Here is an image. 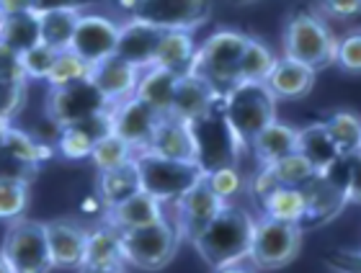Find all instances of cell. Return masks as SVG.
<instances>
[{
	"instance_id": "6da1fadb",
	"label": "cell",
	"mask_w": 361,
	"mask_h": 273,
	"mask_svg": "<svg viewBox=\"0 0 361 273\" xmlns=\"http://www.w3.org/2000/svg\"><path fill=\"white\" fill-rule=\"evenodd\" d=\"M256 217L240 204H225V209L214 217L209 227L196 237V253L209 268H225L235 263H245L250 255Z\"/></svg>"
},
{
	"instance_id": "7a4b0ae2",
	"label": "cell",
	"mask_w": 361,
	"mask_h": 273,
	"mask_svg": "<svg viewBox=\"0 0 361 273\" xmlns=\"http://www.w3.org/2000/svg\"><path fill=\"white\" fill-rule=\"evenodd\" d=\"M219 114L233 134L238 150H248L253 136L276 122V99L266 83H238L219 96Z\"/></svg>"
},
{
	"instance_id": "3957f363",
	"label": "cell",
	"mask_w": 361,
	"mask_h": 273,
	"mask_svg": "<svg viewBox=\"0 0 361 273\" xmlns=\"http://www.w3.org/2000/svg\"><path fill=\"white\" fill-rule=\"evenodd\" d=\"M336 44L338 37L320 13L297 11L286 18L281 34V54L289 60H297L320 72L336 62Z\"/></svg>"
},
{
	"instance_id": "277c9868",
	"label": "cell",
	"mask_w": 361,
	"mask_h": 273,
	"mask_svg": "<svg viewBox=\"0 0 361 273\" xmlns=\"http://www.w3.org/2000/svg\"><path fill=\"white\" fill-rule=\"evenodd\" d=\"M248 34L238 29H219L204 39L196 46L194 68L191 72L204 77L214 91L222 96L233 85H238V70H240V57L248 44Z\"/></svg>"
},
{
	"instance_id": "5b68a950",
	"label": "cell",
	"mask_w": 361,
	"mask_h": 273,
	"mask_svg": "<svg viewBox=\"0 0 361 273\" xmlns=\"http://www.w3.org/2000/svg\"><path fill=\"white\" fill-rule=\"evenodd\" d=\"M135 165L140 173L142 191L158 198L160 204H173L186 191H191L196 183L207 178L202 163H188V160H168L152 152H137Z\"/></svg>"
},
{
	"instance_id": "8992f818",
	"label": "cell",
	"mask_w": 361,
	"mask_h": 273,
	"mask_svg": "<svg viewBox=\"0 0 361 273\" xmlns=\"http://www.w3.org/2000/svg\"><path fill=\"white\" fill-rule=\"evenodd\" d=\"M119 237L124 263L140 268V271H163L176 258L180 245L178 232L168 217L152 222L147 227L119 232Z\"/></svg>"
},
{
	"instance_id": "52a82bcc",
	"label": "cell",
	"mask_w": 361,
	"mask_h": 273,
	"mask_svg": "<svg viewBox=\"0 0 361 273\" xmlns=\"http://www.w3.org/2000/svg\"><path fill=\"white\" fill-rule=\"evenodd\" d=\"M0 258L6 260L11 273H49L52 258L44 235V222H34L26 217L8 222Z\"/></svg>"
},
{
	"instance_id": "ba28073f",
	"label": "cell",
	"mask_w": 361,
	"mask_h": 273,
	"mask_svg": "<svg viewBox=\"0 0 361 273\" xmlns=\"http://www.w3.org/2000/svg\"><path fill=\"white\" fill-rule=\"evenodd\" d=\"M302 235L305 229L300 224L279 222L271 217H258L250 243V266L256 271H281L292 263L302 250Z\"/></svg>"
},
{
	"instance_id": "9c48e42d",
	"label": "cell",
	"mask_w": 361,
	"mask_h": 273,
	"mask_svg": "<svg viewBox=\"0 0 361 273\" xmlns=\"http://www.w3.org/2000/svg\"><path fill=\"white\" fill-rule=\"evenodd\" d=\"M132 18L147 21L163 31H196L209 21L212 0H119Z\"/></svg>"
},
{
	"instance_id": "30bf717a",
	"label": "cell",
	"mask_w": 361,
	"mask_h": 273,
	"mask_svg": "<svg viewBox=\"0 0 361 273\" xmlns=\"http://www.w3.org/2000/svg\"><path fill=\"white\" fill-rule=\"evenodd\" d=\"M109 108H111V103L101 96L96 85L90 83V77L49 88V96H47V116L57 129L85 122V119L104 114Z\"/></svg>"
},
{
	"instance_id": "8fae6325",
	"label": "cell",
	"mask_w": 361,
	"mask_h": 273,
	"mask_svg": "<svg viewBox=\"0 0 361 273\" xmlns=\"http://www.w3.org/2000/svg\"><path fill=\"white\" fill-rule=\"evenodd\" d=\"M227 201L214 193L207 186V181L196 183L194 189L186 191L178 201H173V227L178 232L180 243H196V237L202 235L204 229L209 227L214 217L225 209Z\"/></svg>"
},
{
	"instance_id": "7c38bea8",
	"label": "cell",
	"mask_w": 361,
	"mask_h": 273,
	"mask_svg": "<svg viewBox=\"0 0 361 273\" xmlns=\"http://www.w3.org/2000/svg\"><path fill=\"white\" fill-rule=\"evenodd\" d=\"M119 23L104 13H80L75 23V34L70 42V52L78 54L88 68L116 54Z\"/></svg>"
},
{
	"instance_id": "4fadbf2b",
	"label": "cell",
	"mask_w": 361,
	"mask_h": 273,
	"mask_svg": "<svg viewBox=\"0 0 361 273\" xmlns=\"http://www.w3.org/2000/svg\"><path fill=\"white\" fill-rule=\"evenodd\" d=\"M160 122V114L152 111L145 101H140L137 96L121 101L116 106H111V134H116L119 139L137 152H145L150 144L155 127Z\"/></svg>"
},
{
	"instance_id": "5bb4252c",
	"label": "cell",
	"mask_w": 361,
	"mask_h": 273,
	"mask_svg": "<svg viewBox=\"0 0 361 273\" xmlns=\"http://www.w3.org/2000/svg\"><path fill=\"white\" fill-rule=\"evenodd\" d=\"M44 235L47 245H49L52 268H62V271L83 268L88 229H83L73 220H49L44 222Z\"/></svg>"
},
{
	"instance_id": "9a60e30c",
	"label": "cell",
	"mask_w": 361,
	"mask_h": 273,
	"mask_svg": "<svg viewBox=\"0 0 361 273\" xmlns=\"http://www.w3.org/2000/svg\"><path fill=\"white\" fill-rule=\"evenodd\" d=\"M219 103V93L212 88L204 77L194 75V72H186V75L178 77L173 93V103H171V114L180 122L196 124L207 119V116L217 108Z\"/></svg>"
},
{
	"instance_id": "2e32d148",
	"label": "cell",
	"mask_w": 361,
	"mask_h": 273,
	"mask_svg": "<svg viewBox=\"0 0 361 273\" xmlns=\"http://www.w3.org/2000/svg\"><path fill=\"white\" fill-rule=\"evenodd\" d=\"M163 29L152 26L140 18H129L119 23V42H116V57L129 62L137 70H147L155 62V49H158Z\"/></svg>"
},
{
	"instance_id": "e0dca14e",
	"label": "cell",
	"mask_w": 361,
	"mask_h": 273,
	"mask_svg": "<svg viewBox=\"0 0 361 273\" xmlns=\"http://www.w3.org/2000/svg\"><path fill=\"white\" fill-rule=\"evenodd\" d=\"M145 152L160 155L168 160H188L199 163V144H196L194 127L188 122H180L176 116H160L155 134Z\"/></svg>"
},
{
	"instance_id": "ac0fdd59",
	"label": "cell",
	"mask_w": 361,
	"mask_h": 273,
	"mask_svg": "<svg viewBox=\"0 0 361 273\" xmlns=\"http://www.w3.org/2000/svg\"><path fill=\"white\" fill-rule=\"evenodd\" d=\"M305 204H307V217L305 222L310 224H320L333 217H338L343 212V206L348 204L346 193H343V183L336 181L333 173H315L305 186Z\"/></svg>"
},
{
	"instance_id": "d6986e66",
	"label": "cell",
	"mask_w": 361,
	"mask_h": 273,
	"mask_svg": "<svg viewBox=\"0 0 361 273\" xmlns=\"http://www.w3.org/2000/svg\"><path fill=\"white\" fill-rule=\"evenodd\" d=\"M140 75H142V70L132 68L129 62L119 60V57L114 54L109 60L98 62L96 68H90L88 77H90V83L101 91V96H104L111 106H116V103L135 96Z\"/></svg>"
},
{
	"instance_id": "ffe728a7",
	"label": "cell",
	"mask_w": 361,
	"mask_h": 273,
	"mask_svg": "<svg viewBox=\"0 0 361 273\" xmlns=\"http://www.w3.org/2000/svg\"><path fill=\"white\" fill-rule=\"evenodd\" d=\"M315 77L317 72L312 68L281 54L276 57L269 77H266V88L276 101H300L315 88Z\"/></svg>"
},
{
	"instance_id": "44dd1931",
	"label": "cell",
	"mask_w": 361,
	"mask_h": 273,
	"mask_svg": "<svg viewBox=\"0 0 361 273\" xmlns=\"http://www.w3.org/2000/svg\"><path fill=\"white\" fill-rule=\"evenodd\" d=\"M106 134H111V108L98 116H90L85 122L62 127L60 139H57V150L62 158L68 160H83L90 158V152Z\"/></svg>"
},
{
	"instance_id": "7402d4cb",
	"label": "cell",
	"mask_w": 361,
	"mask_h": 273,
	"mask_svg": "<svg viewBox=\"0 0 361 273\" xmlns=\"http://www.w3.org/2000/svg\"><path fill=\"white\" fill-rule=\"evenodd\" d=\"M163 217H166V204H160L158 198H152L150 193H145V191L124 198L121 204L104 209V222L111 224L114 229H119V232L147 227V224L163 220Z\"/></svg>"
},
{
	"instance_id": "603a6c76",
	"label": "cell",
	"mask_w": 361,
	"mask_h": 273,
	"mask_svg": "<svg viewBox=\"0 0 361 273\" xmlns=\"http://www.w3.org/2000/svg\"><path fill=\"white\" fill-rule=\"evenodd\" d=\"M297 147H300V129L297 127H289L284 122H271L266 129H261L253 136L248 150L253 152L258 165L266 167L274 165L276 160L297 152Z\"/></svg>"
},
{
	"instance_id": "cb8c5ba5",
	"label": "cell",
	"mask_w": 361,
	"mask_h": 273,
	"mask_svg": "<svg viewBox=\"0 0 361 273\" xmlns=\"http://www.w3.org/2000/svg\"><path fill=\"white\" fill-rule=\"evenodd\" d=\"M196 39L194 31H163L155 49V68H163L176 75H186L194 68L196 57Z\"/></svg>"
},
{
	"instance_id": "d4e9b609",
	"label": "cell",
	"mask_w": 361,
	"mask_h": 273,
	"mask_svg": "<svg viewBox=\"0 0 361 273\" xmlns=\"http://www.w3.org/2000/svg\"><path fill=\"white\" fill-rule=\"evenodd\" d=\"M178 77L180 75H176V72H168V70L152 65V68L142 70L135 96L140 101H145L152 111H158L160 116H168L171 114V103H173V93H176Z\"/></svg>"
},
{
	"instance_id": "484cf974",
	"label": "cell",
	"mask_w": 361,
	"mask_h": 273,
	"mask_svg": "<svg viewBox=\"0 0 361 273\" xmlns=\"http://www.w3.org/2000/svg\"><path fill=\"white\" fill-rule=\"evenodd\" d=\"M98 204L109 209V206L121 204L124 198L135 196L142 191V183H140V173H137L135 160L127 163L121 167H114V170H106V173H98Z\"/></svg>"
},
{
	"instance_id": "4316f807",
	"label": "cell",
	"mask_w": 361,
	"mask_h": 273,
	"mask_svg": "<svg viewBox=\"0 0 361 273\" xmlns=\"http://www.w3.org/2000/svg\"><path fill=\"white\" fill-rule=\"evenodd\" d=\"M114 266H127L124 255H121V237H119V229H114L111 224L104 222L101 227L88 232L83 268H114Z\"/></svg>"
},
{
	"instance_id": "83f0119b",
	"label": "cell",
	"mask_w": 361,
	"mask_h": 273,
	"mask_svg": "<svg viewBox=\"0 0 361 273\" xmlns=\"http://www.w3.org/2000/svg\"><path fill=\"white\" fill-rule=\"evenodd\" d=\"M297 150L312 163L315 173H331V170H336L338 163H343L336 144L331 142V136L325 132L323 122L310 124V127L300 129V147Z\"/></svg>"
},
{
	"instance_id": "f1b7e54d",
	"label": "cell",
	"mask_w": 361,
	"mask_h": 273,
	"mask_svg": "<svg viewBox=\"0 0 361 273\" xmlns=\"http://www.w3.org/2000/svg\"><path fill=\"white\" fill-rule=\"evenodd\" d=\"M261 217H271L279 222H289V224H300L305 227V217H307V204H305V193L302 189H286L279 186L271 193H266L261 201Z\"/></svg>"
},
{
	"instance_id": "f546056e",
	"label": "cell",
	"mask_w": 361,
	"mask_h": 273,
	"mask_svg": "<svg viewBox=\"0 0 361 273\" xmlns=\"http://www.w3.org/2000/svg\"><path fill=\"white\" fill-rule=\"evenodd\" d=\"M0 44L11 46L18 54L29 52L31 46L42 44L39 11H23V13H16V15H3V23H0Z\"/></svg>"
},
{
	"instance_id": "4dcf8cb0",
	"label": "cell",
	"mask_w": 361,
	"mask_h": 273,
	"mask_svg": "<svg viewBox=\"0 0 361 273\" xmlns=\"http://www.w3.org/2000/svg\"><path fill=\"white\" fill-rule=\"evenodd\" d=\"M323 127L336 144L341 160H348L361 150V116L356 111H336L325 119Z\"/></svg>"
},
{
	"instance_id": "1f68e13d",
	"label": "cell",
	"mask_w": 361,
	"mask_h": 273,
	"mask_svg": "<svg viewBox=\"0 0 361 273\" xmlns=\"http://www.w3.org/2000/svg\"><path fill=\"white\" fill-rule=\"evenodd\" d=\"M75 11H44L39 13V31H42V44H47L54 52H68L73 34L78 23Z\"/></svg>"
},
{
	"instance_id": "d6a6232c",
	"label": "cell",
	"mask_w": 361,
	"mask_h": 273,
	"mask_svg": "<svg viewBox=\"0 0 361 273\" xmlns=\"http://www.w3.org/2000/svg\"><path fill=\"white\" fill-rule=\"evenodd\" d=\"M279 54L271 52V46L261 39L250 37L245 44V52L240 57V70H238V83H266L274 62Z\"/></svg>"
},
{
	"instance_id": "836d02e7",
	"label": "cell",
	"mask_w": 361,
	"mask_h": 273,
	"mask_svg": "<svg viewBox=\"0 0 361 273\" xmlns=\"http://www.w3.org/2000/svg\"><path fill=\"white\" fill-rule=\"evenodd\" d=\"M0 147L8 152H13L16 158L26 160V163H34V165H44L47 160L52 158V150L47 147L44 142H39L34 139L31 134L21 129H13V127H8L0 136Z\"/></svg>"
},
{
	"instance_id": "e575fe53",
	"label": "cell",
	"mask_w": 361,
	"mask_h": 273,
	"mask_svg": "<svg viewBox=\"0 0 361 273\" xmlns=\"http://www.w3.org/2000/svg\"><path fill=\"white\" fill-rule=\"evenodd\" d=\"M90 160L93 165L98 167V173H106V170H114V167H121L135 160V150L129 147L124 139H119L116 134H106L101 142L93 147L90 152Z\"/></svg>"
},
{
	"instance_id": "d590c367",
	"label": "cell",
	"mask_w": 361,
	"mask_h": 273,
	"mask_svg": "<svg viewBox=\"0 0 361 273\" xmlns=\"http://www.w3.org/2000/svg\"><path fill=\"white\" fill-rule=\"evenodd\" d=\"M207 186H209L214 193H217L222 201H233L235 196H240L243 191L248 189V181L243 178V173L233 163H227V165H217V167H209L207 170Z\"/></svg>"
},
{
	"instance_id": "8d00e7d4",
	"label": "cell",
	"mask_w": 361,
	"mask_h": 273,
	"mask_svg": "<svg viewBox=\"0 0 361 273\" xmlns=\"http://www.w3.org/2000/svg\"><path fill=\"white\" fill-rule=\"evenodd\" d=\"M90 75V68L85 65L78 54L68 52H60L54 57L52 62V70H49V75H47V83L57 88V85H68V83H75V80H83V77Z\"/></svg>"
},
{
	"instance_id": "74e56055",
	"label": "cell",
	"mask_w": 361,
	"mask_h": 273,
	"mask_svg": "<svg viewBox=\"0 0 361 273\" xmlns=\"http://www.w3.org/2000/svg\"><path fill=\"white\" fill-rule=\"evenodd\" d=\"M29 209V183L0 181V220L13 222Z\"/></svg>"
},
{
	"instance_id": "f35d334b",
	"label": "cell",
	"mask_w": 361,
	"mask_h": 273,
	"mask_svg": "<svg viewBox=\"0 0 361 273\" xmlns=\"http://www.w3.org/2000/svg\"><path fill=\"white\" fill-rule=\"evenodd\" d=\"M333 65L343 70V72H348V75H361V26L338 37L336 62Z\"/></svg>"
},
{
	"instance_id": "ab89813d",
	"label": "cell",
	"mask_w": 361,
	"mask_h": 273,
	"mask_svg": "<svg viewBox=\"0 0 361 273\" xmlns=\"http://www.w3.org/2000/svg\"><path fill=\"white\" fill-rule=\"evenodd\" d=\"M42 165L26 163V160L16 158L13 152H8L0 147V181H16V183H29L39 175Z\"/></svg>"
},
{
	"instance_id": "60d3db41",
	"label": "cell",
	"mask_w": 361,
	"mask_h": 273,
	"mask_svg": "<svg viewBox=\"0 0 361 273\" xmlns=\"http://www.w3.org/2000/svg\"><path fill=\"white\" fill-rule=\"evenodd\" d=\"M26 93H29V83H8L0 80V119L3 122H13L16 116L21 114L26 106Z\"/></svg>"
},
{
	"instance_id": "b9f144b4",
	"label": "cell",
	"mask_w": 361,
	"mask_h": 273,
	"mask_svg": "<svg viewBox=\"0 0 361 273\" xmlns=\"http://www.w3.org/2000/svg\"><path fill=\"white\" fill-rule=\"evenodd\" d=\"M60 52H54L49 49L47 44H37L31 46L29 52L21 54V65H23V72L29 80H47L49 75V70H52V62Z\"/></svg>"
},
{
	"instance_id": "7bdbcfd3",
	"label": "cell",
	"mask_w": 361,
	"mask_h": 273,
	"mask_svg": "<svg viewBox=\"0 0 361 273\" xmlns=\"http://www.w3.org/2000/svg\"><path fill=\"white\" fill-rule=\"evenodd\" d=\"M0 80H8V83H29V77H26L21 65V54L13 52L6 44H0Z\"/></svg>"
},
{
	"instance_id": "ee69618b",
	"label": "cell",
	"mask_w": 361,
	"mask_h": 273,
	"mask_svg": "<svg viewBox=\"0 0 361 273\" xmlns=\"http://www.w3.org/2000/svg\"><path fill=\"white\" fill-rule=\"evenodd\" d=\"M346 163V175H343V193H346V201H356L361 204V152L351 155Z\"/></svg>"
},
{
	"instance_id": "f6af8a7d",
	"label": "cell",
	"mask_w": 361,
	"mask_h": 273,
	"mask_svg": "<svg viewBox=\"0 0 361 273\" xmlns=\"http://www.w3.org/2000/svg\"><path fill=\"white\" fill-rule=\"evenodd\" d=\"M34 11L44 13V11H75V13H88L90 8L101 6L106 0H31Z\"/></svg>"
},
{
	"instance_id": "bcb514c9",
	"label": "cell",
	"mask_w": 361,
	"mask_h": 273,
	"mask_svg": "<svg viewBox=\"0 0 361 273\" xmlns=\"http://www.w3.org/2000/svg\"><path fill=\"white\" fill-rule=\"evenodd\" d=\"M320 8L328 18L336 21H348L361 15V0H320Z\"/></svg>"
},
{
	"instance_id": "7dc6e473",
	"label": "cell",
	"mask_w": 361,
	"mask_h": 273,
	"mask_svg": "<svg viewBox=\"0 0 361 273\" xmlns=\"http://www.w3.org/2000/svg\"><path fill=\"white\" fill-rule=\"evenodd\" d=\"M328 266L336 273H361V250H341L333 253Z\"/></svg>"
},
{
	"instance_id": "c3c4849f",
	"label": "cell",
	"mask_w": 361,
	"mask_h": 273,
	"mask_svg": "<svg viewBox=\"0 0 361 273\" xmlns=\"http://www.w3.org/2000/svg\"><path fill=\"white\" fill-rule=\"evenodd\" d=\"M23 11H34L31 0H0V13L3 15H16Z\"/></svg>"
},
{
	"instance_id": "681fc988",
	"label": "cell",
	"mask_w": 361,
	"mask_h": 273,
	"mask_svg": "<svg viewBox=\"0 0 361 273\" xmlns=\"http://www.w3.org/2000/svg\"><path fill=\"white\" fill-rule=\"evenodd\" d=\"M214 273H256V268H253V266H245V263H235V266L217 268Z\"/></svg>"
},
{
	"instance_id": "f907efd6",
	"label": "cell",
	"mask_w": 361,
	"mask_h": 273,
	"mask_svg": "<svg viewBox=\"0 0 361 273\" xmlns=\"http://www.w3.org/2000/svg\"><path fill=\"white\" fill-rule=\"evenodd\" d=\"M80 273H127L124 266H114V268H83Z\"/></svg>"
},
{
	"instance_id": "816d5d0a",
	"label": "cell",
	"mask_w": 361,
	"mask_h": 273,
	"mask_svg": "<svg viewBox=\"0 0 361 273\" xmlns=\"http://www.w3.org/2000/svg\"><path fill=\"white\" fill-rule=\"evenodd\" d=\"M227 3H233V6H250V3H256V0H227Z\"/></svg>"
},
{
	"instance_id": "f5cc1de1",
	"label": "cell",
	"mask_w": 361,
	"mask_h": 273,
	"mask_svg": "<svg viewBox=\"0 0 361 273\" xmlns=\"http://www.w3.org/2000/svg\"><path fill=\"white\" fill-rule=\"evenodd\" d=\"M0 273H11V268L6 266V260L0 258Z\"/></svg>"
},
{
	"instance_id": "db71d44e",
	"label": "cell",
	"mask_w": 361,
	"mask_h": 273,
	"mask_svg": "<svg viewBox=\"0 0 361 273\" xmlns=\"http://www.w3.org/2000/svg\"><path fill=\"white\" fill-rule=\"evenodd\" d=\"M8 127H11V124H8V122H3V119H0V136H3V132H6Z\"/></svg>"
},
{
	"instance_id": "11a10c76",
	"label": "cell",
	"mask_w": 361,
	"mask_h": 273,
	"mask_svg": "<svg viewBox=\"0 0 361 273\" xmlns=\"http://www.w3.org/2000/svg\"><path fill=\"white\" fill-rule=\"evenodd\" d=\"M0 23H3V13H0Z\"/></svg>"
},
{
	"instance_id": "9f6ffc18",
	"label": "cell",
	"mask_w": 361,
	"mask_h": 273,
	"mask_svg": "<svg viewBox=\"0 0 361 273\" xmlns=\"http://www.w3.org/2000/svg\"><path fill=\"white\" fill-rule=\"evenodd\" d=\"M359 152H361V150H359Z\"/></svg>"
}]
</instances>
